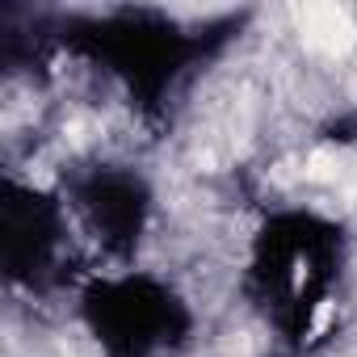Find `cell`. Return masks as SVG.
Masks as SVG:
<instances>
[{
  "label": "cell",
  "mask_w": 357,
  "mask_h": 357,
  "mask_svg": "<svg viewBox=\"0 0 357 357\" xmlns=\"http://www.w3.org/2000/svg\"><path fill=\"white\" fill-rule=\"evenodd\" d=\"M80 319L101 357H164L194 332V311L164 278L118 269L84 282Z\"/></svg>",
  "instance_id": "obj_3"
},
{
  "label": "cell",
  "mask_w": 357,
  "mask_h": 357,
  "mask_svg": "<svg viewBox=\"0 0 357 357\" xmlns=\"http://www.w3.org/2000/svg\"><path fill=\"white\" fill-rule=\"evenodd\" d=\"M236 34V22L185 26L164 9H105L76 13L55 26V38L101 76H109L130 105L160 109L176 84L211 59L223 38Z\"/></svg>",
  "instance_id": "obj_1"
},
{
  "label": "cell",
  "mask_w": 357,
  "mask_h": 357,
  "mask_svg": "<svg viewBox=\"0 0 357 357\" xmlns=\"http://www.w3.org/2000/svg\"><path fill=\"white\" fill-rule=\"evenodd\" d=\"M344 273V231L319 211H273L248 244L244 294L265 324L303 344Z\"/></svg>",
  "instance_id": "obj_2"
},
{
  "label": "cell",
  "mask_w": 357,
  "mask_h": 357,
  "mask_svg": "<svg viewBox=\"0 0 357 357\" xmlns=\"http://www.w3.org/2000/svg\"><path fill=\"white\" fill-rule=\"evenodd\" d=\"M72 215L63 194L5 176L0 190V269L22 290H51L72 261Z\"/></svg>",
  "instance_id": "obj_4"
},
{
  "label": "cell",
  "mask_w": 357,
  "mask_h": 357,
  "mask_svg": "<svg viewBox=\"0 0 357 357\" xmlns=\"http://www.w3.org/2000/svg\"><path fill=\"white\" fill-rule=\"evenodd\" d=\"M63 202L72 223L97 244V252H105L126 269V261L135 257L151 223L147 176L135 172L130 164L93 160V164H80L72 176H63Z\"/></svg>",
  "instance_id": "obj_5"
}]
</instances>
